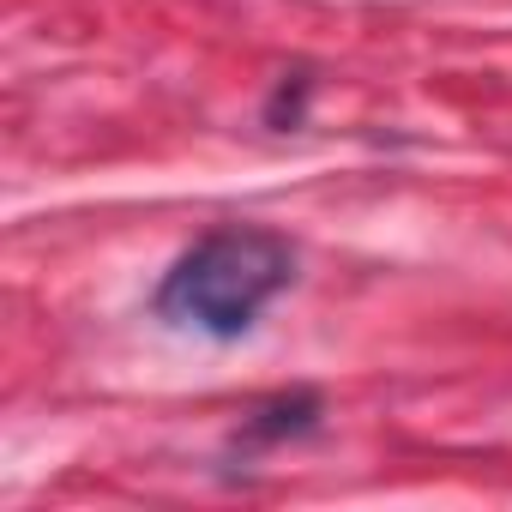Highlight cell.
Masks as SVG:
<instances>
[{"instance_id": "3957f363", "label": "cell", "mask_w": 512, "mask_h": 512, "mask_svg": "<svg viewBox=\"0 0 512 512\" xmlns=\"http://www.w3.org/2000/svg\"><path fill=\"white\" fill-rule=\"evenodd\" d=\"M302 97H308V73H296V85L284 79V85H278V97H272V109H266V121H272V127H284V115H290V121H302Z\"/></svg>"}, {"instance_id": "7a4b0ae2", "label": "cell", "mask_w": 512, "mask_h": 512, "mask_svg": "<svg viewBox=\"0 0 512 512\" xmlns=\"http://www.w3.org/2000/svg\"><path fill=\"white\" fill-rule=\"evenodd\" d=\"M320 422V398L314 392H290V398H272V404H260L247 422H241V434L253 440V446H278V440H296V434H308Z\"/></svg>"}, {"instance_id": "6da1fadb", "label": "cell", "mask_w": 512, "mask_h": 512, "mask_svg": "<svg viewBox=\"0 0 512 512\" xmlns=\"http://www.w3.org/2000/svg\"><path fill=\"white\" fill-rule=\"evenodd\" d=\"M296 284V247L278 229L260 223H229L199 235L181 260L163 272L157 284V320L181 326V332H205V338H241L253 332L284 290Z\"/></svg>"}]
</instances>
